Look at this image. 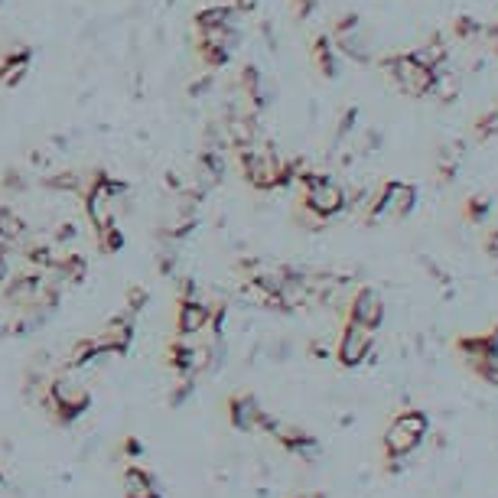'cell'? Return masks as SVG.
I'll return each mask as SVG.
<instances>
[{"label":"cell","mask_w":498,"mask_h":498,"mask_svg":"<svg viewBox=\"0 0 498 498\" xmlns=\"http://www.w3.org/2000/svg\"><path fill=\"white\" fill-rule=\"evenodd\" d=\"M238 160H242L244 179L254 189H281L290 183V164H284L271 144L254 141L248 147H238Z\"/></svg>","instance_id":"1"},{"label":"cell","mask_w":498,"mask_h":498,"mask_svg":"<svg viewBox=\"0 0 498 498\" xmlns=\"http://www.w3.org/2000/svg\"><path fill=\"white\" fill-rule=\"evenodd\" d=\"M304 205L316 218H333L345 209V189L329 176L304 173Z\"/></svg>","instance_id":"2"},{"label":"cell","mask_w":498,"mask_h":498,"mask_svg":"<svg viewBox=\"0 0 498 498\" xmlns=\"http://www.w3.org/2000/svg\"><path fill=\"white\" fill-rule=\"evenodd\" d=\"M413 203H417V189L411 183L391 179L378 193L372 195V209H368V222H384V218H404L411 215Z\"/></svg>","instance_id":"3"},{"label":"cell","mask_w":498,"mask_h":498,"mask_svg":"<svg viewBox=\"0 0 498 498\" xmlns=\"http://www.w3.org/2000/svg\"><path fill=\"white\" fill-rule=\"evenodd\" d=\"M384 69H388V75H391V82L397 85V92L411 95V98H423V95H430V85H433V72L436 69L421 65L411 53L384 59Z\"/></svg>","instance_id":"4"},{"label":"cell","mask_w":498,"mask_h":498,"mask_svg":"<svg viewBox=\"0 0 498 498\" xmlns=\"http://www.w3.org/2000/svg\"><path fill=\"white\" fill-rule=\"evenodd\" d=\"M423 430H427V417H423V413L417 411L404 413V417L388 430V450L397 453V456H401V453H411L413 446L421 443Z\"/></svg>","instance_id":"5"},{"label":"cell","mask_w":498,"mask_h":498,"mask_svg":"<svg viewBox=\"0 0 498 498\" xmlns=\"http://www.w3.org/2000/svg\"><path fill=\"white\" fill-rule=\"evenodd\" d=\"M339 352H343V362L345 365H358L362 358L372 352V329L368 326H349L343 335V345H339Z\"/></svg>","instance_id":"6"},{"label":"cell","mask_w":498,"mask_h":498,"mask_svg":"<svg viewBox=\"0 0 498 498\" xmlns=\"http://www.w3.org/2000/svg\"><path fill=\"white\" fill-rule=\"evenodd\" d=\"M30 59H33V53L26 46H20L16 53L4 55V59H0V85L4 88L20 85V82L26 78V72H30Z\"/></svg>","instance_id":"7"},{"label":"cell","mask_w":498,"mask_h":498,"mask_svg":"<svg viewBox=\"0 0 498 498\" xmlns=\"http://www.w3.org/2000/svg\"><path fill=\"white\" fill-rule=\"evenodd\" d=\"M352 323L368 329L378 326V323H382V296L374 294V290H362V294L352 300Z\"/></svg>","instance_id":"8"},{"label":"cell","mask_w":498,"mask_h":498,"mask_svg":"<svg viewBox=\"0 0 498 498\" xmlns=\"http://www.w3.org/2000/svg\"><path fill=\"white\" fill-rule=\"evenodd\" d=\"M411 55L421 65H427V69H440V65H446V55H450V49H446L443 39H430V43H423V46L413 49Z\"/></svg>","instance_id":"9"},{"label":"cell","mask_w":498,"mask_h":498,"mask_svg":"<svg viewBox=\"0 0 498 498\" xmlns=\"http://www.w3.org/2000/svg\"><path fill=\"white\" fill-rule=\"evenodd\" d=\"M430 95H433L436 102H453L456 95H460V78L453 75L450 69H440L433 72V85H430Z\"/></svg>","instance_id":"10"},{"label":"cell","mask_w":498,"mask_h":498,"mask_svg":"<svg viewBox=\"0 0 498 498\" xmlns=\"http://www.w3.org/2000/svg\"><path fill=\"white\" fill-rule=\"evenodd\" d=\"M205 323V313L199 310V306H186V310H183V326L186 329H199Z\"/></svg>","instance_id":"11"},{"label":"cell","mask_w":498,"mask_h":498,"mask_svg":"<svg viewBox=\"0 0 498 498\" xmlns=\"http://www.w3.org/2000/svg\"><path fill=\"white\" fill-rule=\"evenodd\" d=\"M290 4H294L296 16H310V10H313V0H290Z\"/></svg>","instance_id":"12"},{"label":"cell","mask_w":498,"mask_h":498,"mask_svg":"<svg viewBox=\"0 0 498 498\" xmlns=\"http://www.w3.org/2000/svg\"><path fill=\"white\" fill-rule=\"evenodd\" d=\"M489 254H492V257H498V232H492V234H489Z\"/></svg>","instance_id":"13"},{"label":"cell","mask_w":498,"mask_h":498,"mask_svg":"<svg viewBox=\"0 0 498 498\" xmlns=\"http://www.w3.org/2000/svg\"><path fill=\"white\" fill-rule=\"evenodd\" d=\"M495 46H498V26H495Z\"/></svg>","instance_id":"14"}]
</instances>
